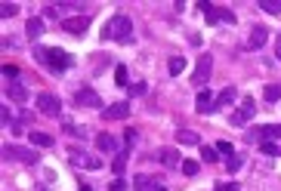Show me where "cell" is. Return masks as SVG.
I'll return each instance as SVG.
<instances>
[{
    "mask_svg": "<svg viewBox=\"0 0 281 191\" xmlns=\"http://www.w3.org/2000/svg\"><path fill=\"white\" fill-rule=\"evenodd\" d=\"M130 34H133V22L127 19V16H111L108 19V25L102 28V37L105 41H130Z\"/></svg>",
    "mask_w": 281,
    "mask_h": 191,
    "instance_id": "cell-1",
    "label": "cell"
},
{
    "mask_svg": "<svg viewBox=\"0 0 281 191\" xmlns=\"http://www.w3.org/2000/svg\"><path fill=\"white\" fill-rule=\"evenodd\" d=\"M53 74H62V71H68L71 65H74V59L65 53V50H59V47H50L47 50V62H44Z\"/></svg>",
    "mask_w": 281,
    "mask_h": 191,
    "instance_id": "cell-2",
    "label": "cell"
},
{
    "mask_svg": "<svg viewBox=\"0 0 281 191\" xmlns=\"http://www.w3.org/2000/svg\"><path fill=\"white\" fill-rule=\"evenodd\" d=\"M254 114H257V102H254V99L247 96L244 102H241V105H238V108H235V111L229 114V124H232V127H247Z\"/></svg>",
    "mask_w": 281,
    "mask_h": 191,
    "instance_id": "cell-3",
    "label": "cell"
},
{
    "mask_svg": "<svg viewBox=\"0 0 281 191\" xmlns=\"http://www.w3.org/2000/svg\"><path fill=\"white\" fill-rule=\"evenodd\" d=\"M198 10L204 13V19H207L210 25H220V22H226V25H235V13H232V10H223V7H210V4H204V0L198 4Z\"/></svg>",
    "mask_w": 281,
    "mask_h": 191,
    "instance_id": "cell-4",
    "label": "cell"
},
{
    "mask_svg": "<svg viewBox=\"0 0 281 191\" xmlns=\"http://www.w3.org/2000/svg\"><path fill=\"white\" fill-rule=\"evenodd\" d=\"M210 74H213V56H210V53H204V56L198 59L195 71H192V84H195V87H204V84L210 81Z\"/></svg>",
    "mask_w": 281,
    "mask_h": 191,
    "instance_id": "cell-5",
    "label": "cell"
},
{
    "mask_svg": "<svg viewBox=\"0 0 281 191\" xmlns=\"http://www.w3.org/2000/svg\"><path fill=\"white\" fill-rule=\"evenodd\" d=\"M68 161L74 167H80V170H102V161L93 158V155H87V151H80V148H71L68 151Z\"/></svg>",
    "mask_w": 281,
    "mask_h": 191,
    "instance_id": "cell-6",
    "label": "cell"
},
{
    "mask_svg": "<svg viewBox=\"0 0 281 191\" xmlns=\"http://www.w3.org/2000/svg\"><path fill=\"white\" fill-rule=\"evenodd\" d=\"M37 111L50 114V118H59V114H62V102L53 93H37Z\"/></svg>",
    "mask_w": 281,
    "mask_h": 191,
    "instance_id": "cell-7",
    "label": "cell"
},
{
    "mask_svg": "<svg viewBox=\"0 0 281 191\" xmlns=\"http://www.w3.org/2000/svg\"><path fill=\"white\" fill-rule=\"evenodd\" d=\"M74 105H80V108H102V99H99V93H96V90L80 87V90L74 93Z\"/></svg>",
    "mask_w": 281,
    "mask_h": 191,
    "instance_id": "cell-8",
    "label": "cell"
},
{
    "mask_svg": "<svg viewBox=\"0 0 281 191\" xmlns=\"http://www.w3.org/2000/svg\"><path fill=\"white\" fill-rule=\"evenodd\" d=\"M62 28L68 34H84L90 28V16H68V19H62Z\"/></svg>",
    "mask_w": 281,
    "mask_h": 191,
    "instance_id": "cell-9",
    "label": "cell"
},
{
    "mask_svg": "<svg viewBox=\"0 0 281 191\" xmlns=\"http://www.w3.org/2000/svg\"><path fill=\"white\" fill-rule=\"evenodd\" d=\"M102 118L105 121H124V118H130V105L127 102H114V105H108L102 111Z\"/></svg>",
    "mask_w": 281,
    "mask_h": 191,
    "instance_id": "cell-10",
    "label": "cell"
},
{
    "mask_svg": "<svg viewBox=\"0 0 281 191\" xmlns=\"http://www.w3.org/2000/svg\"><path fill=\"white\" fill-rule=\"evenodd\" d=\"M266 41H269L266 25H254L251 28V37H247V50H260V47H266Z\"/></svg>",
    "mask_w": 281,
    "mask_h": 191,
    "instance_id": "cell-11",
    "label": "cell"
},
{
    "mask_svg": "<svg viewBox=\"0 0 281 191\" xmlns=\"http://www.w3.org/2000/svg\"><path fill=\"white\" fill-rule=\"evenodd\" d=\"M7 158H19L22 164H37V151H31V148H16V145H7Z\"/></svg>",
    "mask_w": 281,
    "mask_h": 191,
    "instance_id": "cell-12",
    "label": "cell"
},
{
    "mask_svg": "<svg viewBox=\"0 0 281 191\" xmlns=\"http://www.w3.org/2000/svg\"><path fill=\"white\" fill-rule=\"evenodd\" d=\"M213 102H216V93L198 90V96H195V108H198V111H213Z\"/></svg>",
    "mask_w": 281,
    "mask_h": 191,
    "instance_id": "cell-13",
    "label": "cell"
},
{
    "mask_svg": "<svg viewBox=\"0 0 281 191\" xmlns=\"http://www.w3.org/2000/svg\"><path fill=\"white\" fill-rule=\"evenodd\" d=\"M96 145H99L102 155H111V151H117V148H120V142H117L111 133H99V136H96Z\"/></svg>",
    "mask_w": 281,
    "mask_h": 191,
    "instance_id": "cell-14",
    "label": "cell"
},
{
    "mask_svg": "<svg viewBox=\"0 0 281 191\" xmlns=\"http://www.w3.org/2000/svg\"><path fill=\"white\" fill-rule=\"evenodd\" d=\"M44 31H47V25H44V19H37V16H34V19H28V22H25V34L31 37V41H37V37H40V34H44Z\"/></svg>",
    "mask_w": 281,
    "mask_h": 191,
    "instance_id": "cell-15",
    "label": "cell"
},
{
    "mask_svg": "<svg viewBox=\"0 0 281 191\" xmlns=\"http://www.w3.org/2000/svg\"><path fill=\"white\" fill-rule=\"evenodd\" d=\"M235 99H238V90H235V87H226L223 93H216V102H213V111H216V108H226V105H232Z\"/></svg>",
    "mask_w": 281,
    "mask_h": 191,
    "instance_id": "cell-16",
    "label": "cell"
},
{
    "mask_svg": "<svg viewBox=\"0 0 281 191\" xmlns=\"http://www.w3.org/2000/svg\"><path fill=\"white\" fill-rule=\"evenodd\" d=\"M7 96H10L13 102H25V99H28V90H25L19 81H10V87H7Z\"/></svg>",
    "mask_w": 281,
    "mask_h": 191,
    "instance_id": "cell-17",
    "label": "cell"
},
{
    "mask_svg": "<svg viewBox=\"0 0 281 191\" xmlns=\"http://www.w3.org/2000/svg\"><path fill=\"white\" fill-rule=\"evenodd\" d=\"M176 145H201V136L192 130H179L176 133Z\"/></svg>",
    "mask_w": 281,
    "mask_h": 191,
    "instance_id": "cell-18",
    "label": "cell"
},
{
    "mask_svg": "<svg viewBox=\"0 0 281 191\" xmlns=\"http://www.w3.org/2000/svg\"><path fill=\"white\" fill-rule=\"evenodd\" d=\"M133 188H136V191H154L158 185H154V179H151V176H145V173H139V176L133 179Z\"/></svg>",
    "mask_w": 281,
    "mask_h": 191,
    "instance_id": "cell-19",
    "label": "cell"
},
{
    "mask_svg": "<svg viewBox=\"0 0 281 191\" xmlns=\"http://www.w3.org/2000/svg\"><path fill=\"white\" fill-rule=\"evenodd\" d=\"M28 142L37 145V148H50V145H53V136H47V133H31Z\"/></svg>",
    "mask_w": 281,
    "mask_h": 191,
    "instance_id": "cell-20",
    "label": "cell"
},
{
    "mask_svg": "<svg viewBox=\"0 0 281 191\" xmlns=\"http://www.w3.org/2000/svg\"><path fill=\"white\" fill-rule=\"evenodd\" d=\"M263 96H266L269 105H275V102H281V87H278V84H269V87L263 90Z\"/></svg>",
    "mask_w": 281,
    "mask_h": 191,
    "instance_id": "cell-21",
    "label": "cell"
},
{
    "mask_svg": "<svg viewBox=\"0 0 281 191\" xmlns=\"http://www.w3.org/2000/svg\"><path fill=\"white\" fill-rule=\"evenodd\" d=\"M161 161H164L167 167H176V164H182V161H179V151H176V148H167V151H161Z\"/></svg>",
    "mask_w": 281,
    "mask_h": 191,
    "instance_id": "cell-22",
    "label": "cell"
},
{
    "mask_svg": "<svg viewBox=\"0 0 281 191\" xmlns=\"http://www.w3.org/2000/svg\"><path fill=\"white\" fill-rule=\"evenodd\" d=\"M260 151H263V155H281V145L272 142V139H263L260 142Z\"/></svg>",
    "mask_w": 281,
    "mask_h": 191,
    "instance_id": "cell-23",
    "label": "cell"
},
{
    "mask_svg": "<svg viewBox=\"0 0 281 191\" xmlns=\"http://www.w3.org/2000/svg\"><path fill=\"white\" fill-rule=\"evenodd\" d=\"M114 81H117V87H127V84H130V74H127V68H124V65H117V68H114Z\"/></svg>",
    "mask_w": 281,
    "mask_h": 191,
    "instance_id": "cell-24",
    "label": "cell"
},
{
    "mask_svg": "<svg viewBox=\"0 0 281 191\" xmlns=\"http://www.w3.org/2000/svg\"><path fill=\"white\" fill-rule=\"evenodd\" d=\"M124 167H127V148H124V151H117V158H114V167H111V170L120 176V173H124Z\"/></svg>",
    "mask_w": 281,
    "mask_h": 191,
    "instance_id": "cell-25",
    "label": "cell"
},
{
    "mask_svg": "<svg viewBox=\"0 0 281 191\" xmlns=\"http://www.w3.org/2000/svg\"><path fill=\"white\" fill-rule=\"evenodd\" d=\"M260 10L275 16V13H281V0H263V4H260Z\"/></svg>",
    "mask_w": 281,
    "mask_h": 191,
    "instance_id": "cell-26",
    "label": "cell"
},
{
    "mask_svg": "<svg viewBox=\"0 0 281 191\" xmlns=\"http://www.w3.org/2000/svg\"><path fill=\"white\" fill-rule=\"evenodd\" d=\"M167 68H170V74H173V78H176V74H179V71H182V68H185V59H182V56H173V59H170V65H167Z\"/></svg>",
    "mask_w": 281,
    "mask_h": 191,
    "instance_id": "cell-27",
    "label": "cell"
},
{
    "mask_svg": "<svg viewBox=\"0 0 281 191\" xmlns=\"http://www.w3.org/2000/svg\"><path fill=\"white\" fill-rule=\"evenodd\" d=\"M201 158H204V164H216L220 151H216V148H201Z\"/></svg>",
    "mask_w": 281,
    "mask_h": 191,
    "instance_id": "cell-28",
    "label": "cell"
},
{
    "mask_svg": "<svg viewBox=\"0 0 281 191\" xmlns=\"http://www.w3.org/2000/svg\"><path fill=\"white\" fill-rule=\"evenodd\" d=\"M216 151H220V155H226V158H232V155H235L232 142H226V139H220V142H216Z\"/></svg>",
    "mask_w": 281,
    "mask_h": 191,
    "instance_id": "cell-29",
    "label": "cell"
},
{
    "mask_svg": "<svg viewBox=\"0 0 281 191\" xmlns=\"http://www.w3.org/2000/svg\"><path fill=\"white\" fill-rule=\"evenodd\" d=\"M19 13V7L16 4H4V7H0V16H4V19H13Z\"/></svg>",
    "mask_w": 281,
    "mask_h": 191,
    "instance_id": "cell-30",
    "label": "cell"
},
{
    "mask_svg": "<svg viewBox=\"0 0 281 191\" xmlns=\"http://www.w3.org/2000/svg\"><path fill=\"white\" fill-rule=\"evenodd\" d=\"M182 173L185 176H198V161H182Z\"/></svg>",
    "mask_w": 281,
    "mask_h": 191,
    "instance_id": "cell-31",
    "label": "cell"
},
{
    "mask_svg": "<svg viewBox=\"0 0 281 191\" xmlns=\"http://www.w3.org/2000/svg\"><path fill=\"white\" fill-rule=\"evenodd\" d=\"M0 124H4V127H13V118H10V108H7V105H0Z\"/></svg>",
    "mask_w": 281,
    "mask_h": 191,
    "instance_id": "cell-32",
    "label": "cell"
},
{
    "mask_svg": "<svg viewBox=\"0 0 281 191\" xmlns=\"http://www.w3.org/2000/svg\"><path fill=\"white\" fill-rule=\"evenodd\" d=\"M213 191H238V182H216Z\"/></svg>",
    "mask_w": 281,
    "mask_h": 191,
    "instance_id": "cell-33",
    "label": "cell"
},
{
    "mask_svg": "<svg viewBox=\"0 0 281 191\" xmlns=\"http://www.w3.org/2000/svg\"><path fill=\"white\" fill-rule=\"evenodd\" d=\"M4 74H7L10 81H19V68L16 65H4Z\"/></svg>",
    "mask_w": 281,
    "mask_h": 191,
    "instance_id": "cell-34",
    "label": "cell"
},
{
    "mask_svg": "<svg viewBox=\"0 0 281 191\" xmlns=\"http://www.w3.org/2000/svg\"><path fill=\"white\" fill-rule=\"evenodd\" d=\"M226 164H229V170H238L241 164H244V158H238V155H232V158H229Z\"/></svg>",
    "mask_w": 281,
    "mask_h": 191,
    "instance_id": "cell-35",
    "label": "cell"
},
{
    "mask_svg": "<svg viewBox=\"0 0 281 191\" xmlns=\"http://www.w3.org/2000/svg\"><path fill=\"white\" fill-rule=\"evenodd\" d=\"M65 133H68V136H84V130L74 127V124H65Z\"/></svg>",
    "mask_w": 281,
    "mask_h": 191,
    "instance_id": "cell-36",
    "label": "cell"
},
{
    "mask_svg": "<svg viewBox=\"0 0 281 191\" xmlns=\"http://www.w3.org/2000/svg\"><path fill=\"white\" fill-rule=\"evenodd\" d=\"M145 90H148V87H145V84H133V87H130V93H133V96H142V93H145Z\"/></svg>",
    "mask_w": 281,
    "mask_h": 191,
    "instance_id": "cell-37",
    "label": "cell"
},
{
    "mask_svg": "<svg viewBox=\"0 0 281 191\" xmlns=\"http://www.w3.org/2000/svg\"><path fill=\"white\" fill-rule=\"evenodd\" d=\"M111 191H124V182H120V179H117V182H111Z\"/></svg>",
    "mask_w": 281,
    "mask_h": 191,
    "instance_id": "cell-38",
    "label": "cell"
},
{
    "mask_svg": "<svg viewBox=\"0 0 281 191\" xmlns=\"http://www.w3.org/2000/svg\"><path fill=\"white\" fill-rule=\"evenodd\" d=\"M275 56H278V62H281V34H278V47H275Z\"/></svg>",
    "mask_w": 281,
    "mask_h": 191,
    "instance_id": "cell-39",
    "label": "cell"
},
{
    "mask_svg": "<svg viewBox=\"0 0 281 191\" xmlns=\"http://www.w3.org/2000/svg\"><path fill=\"white\" fill-rule=\"evenodd\" d=\"M80 191H93V188H90V185H87V182H84V185H80Z\"/></svg>",
    "mask_w": 281,
    "mask_h": 191,
    "instance_id": "cell-40",
    "label": "cell"
},
{
    "mask_svg": "<svg viewBox=\"0 0 281 191\" xmlns=\"http://www.w3.org/2000/svg\"><path fill=\"white\" fill-rule=\"evenodd\" d=\"M154 191H167V188H161V185H158V188H154Z\"/></svg>",
    "mask_w": 281,
    "mask_h": 191,
    "instance_id": "cell-41",
    "label": "cell"
}]
</instances>
